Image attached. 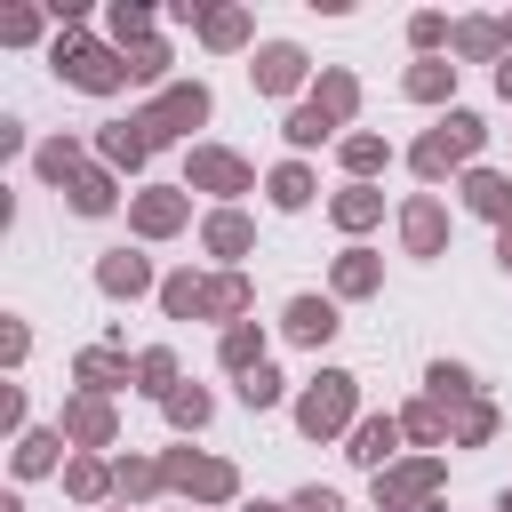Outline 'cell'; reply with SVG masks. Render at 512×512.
<instances>
[{
  "instance_id": "9c48e42d",
  "label": "cell",
  "mask_w": 512,
  "mask_h": 512,
  "mask_svg": "<svg viewBox=\"0 0 512 512\" xmlns=\"http://www.w3.org/2000/svg\"><path fill=\"white\" fill-rule=\"evenodd\" d=\"M464 200H472L480 216H504V224H512V184H504V176H472Z\"/></svg>"
},
{
  "instance_id": "7a4b0ae2",
  "label": "cell",
  "mask_w": 512,
  "mask_h": 512,
  "mask_svg": "<svg viewBox=\"0 0 512 512\" xmlns=\"http://www.w3.org/2000/svg\"><path fill=\"white\" fill-rule=\"evenodd\" d=\"M200 112H208V96L200 88H176V96H160L136 128H144V144H160V136H184V128H200Z\"/></svg>"
},
{
  "instance_id": "2e32d148",
  "label": "cell",
  "mask_w": 512,
  "mask_h": 512,
  "mask_svg": "<svg viewBox=\"0 0 512 512\" xmlns=\"http://www.w3.org/2000/svg\"><path fill=\"white\" fill-rule=\"evenodd\" d=\"M288 136H296V144H320V136H328V112H320V104H304V112L288 120Z\"/></svg>"
},
{
  "instance_id": "7402d4cb",
  "label": "cell",
  "mask_w": 512,
  "mask_h": 512,
  "mask_svg": "<svg viewBox=\"0 0 512 512\" xmlns=\"http://www.w3.org/2000/svg\"><path fill=\"white\" fill-rule=\"evenodd\" d=\"M336 216H344V224H368V216H376V192H344Z\"/></svg>"
},
{
  "instance_id": "603a6c76",
  "label": "cell",
  "mask_w": 512,
  "mask_h": 512,
  "mask_svg": "<svg viewBox=\"0 0 512 512\" xmlns=\"http://www.w3.org/2000/svg\"><path fill=\"white\" fill-rule=\"evenodd\" d=\"M240 392L264 408V400H280V376H272V368H248V384H240Z\"/></svg>"
},
{
  "instance_id": "e0dca14e",
  "label": "cell",
  "mask_w": 512,
  "mask_h": 512,
  "mask_svg": "<svg viewBox=\"0 0 512 512\" xmlns=\"http://www.w3.org/2000/svg\"><path fill=\"white\" fill-rule=\"evenodd\" d=\"M136 216H144V232H168V224H176V216H184V208H176V200H168V192H152V200H144V208H136Z\"/></svg>"
},
{
  "instance_id": "277c9868",
  "label": "cell",
  "mask_w": 512,
  "mask_h": 512,
  "mask_svg": "<svg viewBox=\"0 0 512 512\" xmlns=\"http://www.w3.org/2000/svg\"><path fill=\"white\" fill-rule=\"evenodd\" d=\"M64 72H72L80 88H112V80H120V64H112L104 48H88V40H72V48H64Z\"/></svg>"
},
{
  "instance_id": "ba28073f",
  "label": "cell",
  "mask_w": 512,
  "mask_h": 512,
  "mask_svg": "<svg viewBox=\"0 0 512 512\" xmlns=\"http://www.w3.org/2000/svg\"><path fill=\"white\" fill-rule=\"evenodd\" d=\"M168 472H176L192 496H224V488H232V472H224V464H192V456H176Z\"/></svg>"
},
{
  "instance_id": "8fae6325",
  "label": "cell",
  "mask_w": 512,
  "mask_h": 512,
  "mask_svg": "<svg viewBox=\"0 0 512 512\" xmlns=\"http://www.w3.org/2000/svg\"><path fill=\"white\" fill-rule=\"evenodd\" d=\"M352 456H360V464H384V456H392V424H360V432H352Z\"/></svg>"
},
{
  "instance_id": "836d02e7",
  "label": "cell",
  "mask_w": 512,
  "mask_h": 512,
  "mask_svg": "<svg viewBox=\"0 0 512 512\" xmlns=\"http://www.w3.org/2000/svg\"><path fill=\"white\" fill-rule=\"evenodd\" d=\"M416 512H424V504H416Z\"/></svg>"
},
{
  "instance_id": "52a82bcc",
  "label": "cell",
  "mask_w": 512,
  "mask_h": 512,
  "mask_svg": "<svg viewBox=\"0 0 512 512\" xmlns=\"http://www.w3.org/2000/svg\"><path fill=\"white\" fill-rule=\"evenodd\" d=\"M288 328H296V336H304V344H320V336H328V328H336V312H328V304H320V296H296V304H288Z\"/></svg>"
},
{
  "instance_id": "9a60e30c",
  "label": "cell",
  "mask_w": 512,
  "mask_h": 512,
  "mask_svg": "<svg viewBox=\"0 0 512 512\" xmlns=\"http://www.w3.org/2000/svg\"><path fill=\"white\" fill-rule=\"evenodd\" d=\"M64 424H72V432H80V440H104V432H112V416H104V408H96V400H80V408H72V416H64Z\"/></svg>"
},
{
  "instance_id": "8992f818",
  "label": "cell",
  "mask_w": 512,
  "mask_h": 512,
  "mask_svg": "<svg viewBox=\"0 0 512 512\" xmlns=\"http://www.w3.org/2000/svg\"><path fill=\"white\" fill-rule=\"evenodd\" d=\"M296 72H304L296 48H264V56H256V88H296Z\"/></svg>"
},
{
  "instance_id": "4dcf8cb0",
  "label": "cell",
  "mask_w": 512,
  "mask_h": 512,
  "mask_svg": "<svg viewBox=\"0 0 512 512\" xmlns=\"http://www.w3.org/2000/svg\"><path fill=\"white\" fill-rule=\"evenodd\" d=\"M496 80H504V96H512V56H504V72H496Z\"/></svg>"
},
{
  "instance_id": "ffe728a7",
  "label": "cell",
  "mask_w": 512,
  "mask_h": 512,
  "mask_svg": "<svg viewBox=\"0 0 512 512\" xmlns=\"http://www.w3.org/2000/svg\"><path fill=\"white\" fill-rule=\"evenodd\" d=\"M104 152H112V160H144V128H136V136H128V128H112V136H104Z\"/></svg>"
},
{
  "instance_id": "5b68a950",
  "label": "cell",
  "mask_w": 512,
  "mask_h": 512,
  "mask_svg": "<svg viewBox=\"0 0 512 512\" xmlns=\"http://www.w3.org/2000/svg\"><path fill=\"white\" fill-rule=\"evenodd\" d=\"M192 184H216V192H240V184H248V168H240L232 152H192Z\"/></svg>"
},
{
  "instance_id": "4316f807",
  "label": "cell",
  "mask_w": 512,
  "mask_h": 512,
  "mask_svg": "<svg viewBox=\"0 0 512 512\" xmlns=\"http://www.w3.org/2000/svg\"><path fill=\"white\" fill-rule=\"evenodd\" d=\"M224 360H232V368H248V360H256V336H248V328H232V336H224Z\"/></svg>"
},
{
  "instance_id": "1f68e13d",
  "label": "cell",
  "mask_w": 512,
  "mask_h": 512,
  "mask_svg": "<svg viewBox=\"0 0 512 512\" xmlns=\"http://www.w3.org/2000/svg\"><path fill=\"white\" fill-rule=\"evenodd\" d=\"M504 264H512V232H504Z\"/></svg>"
},
{
  "instance_id": "d4e9b609",
  "label": "cell",
  "mask_w": 512,
  "mask_h": 512,
  "mask_svg": "<svg viewBox=\"0 0 512 512\" xmlns=\"http://www.w3.org/2000/svg\"><path fill=\"white\" fill-rule=\"evenodd\" d=\"M408 88H416V96H440V88H448V72H440V64H416V72H408Z\"/></svg>"
},
{
  "instance_id": "f546056e",
  "label": "cell",
  "mask_w": 512,
  "mask_h": 512,
  "mask_svg": "<svg viewBox=\"0 0 512 512\" xmlns=\"http://www.w3.org/2000/svg\"><path fill=\"white\" fill-rule=\"evenodd\" d=\"M296 512H344V504H336L328 488H304V496H296Z\"/></svg>"
},
{
  "instance_id": "d6a6232c",
  "label": "cell",
  "mask_w": 512,
  "mask_h": 512,
  "mask_svg": "<svg viewBox=\"0 0 512 512\" xmlns=\"http://www.w3.org/2000/svg\"><path fill=\"white\" fill-rule=\"evenodd\" d=\"M256 512H264V504H256Z\"/></svg>"
},
{
  "instance_id": "83f0119b",
  "label": "cell",
  "mask_w": 512,
  "mask_h": 512,
  "mask_svg": "<svg viewBox=\"0 0 512 512\" xmlns=\"http://www.w3.org/2000/svg\"><path fill=\"white\" fill-rule=\"evenodd\" d=\"M168 408H176V424H200V416H208V400H200V392H168Z\"/></svg>"
},
{
  "instance_id": "5bb4252c",
  "label": "cell",
  "mask_w": 512,
  "mask_h": 512,
  "mask_svg": "<svg viewBox=\"0 0 512 512\" xmlns=\"http://www.w3.org/2000/svg\"><path fill=\"white\" fill-rule=\"evenodd\" d=\"M104 288H144V256H104Z\"/></svg>"
},
{
  "instance_id": "484cf974",
  "label": "cell",
  "mask_w": 512,
  "mask_h": 512,
  "mask_svg": "<svg viewBox=\"0 0 512 512\" xmlns=\"http://www.w3.org/2000/svg\"><path fill=\"white\" fill-rule=\"evenodd\" d=\"M344 160H352V168H376V160H384V144H376V136H352V144H344Z\"/></svg>"
},
{
  "instance_id": "cb8c5ba5",
  "label": "cell",
  "mask_w": 512,
  "mask_h": 512,
  "mask_svg": "<svg viewBox=\"0 0 512 512\" xmlns=\"http://www.w3.org/2000/svg\"><path fill=\"white\" fill-rule=\"evenodd\" d=\"M240 32H248V24H240V16H232V8H224V16H208V40H216V48H232V40H240Z\"/></svg>"
},
{
  "instance_id": "44dd1931",
  "label": "cell",
  "mask_w": 512,
  "mask_h": 512,
  "mask_svg": "<svg viewBox=\"0 0 512 512\" xmlns=\"http://www.w3.org/2000/svg\"><path fill=\"white\" fill-rule=\"evenodd\" d=\"M72 200H80V208H104L112 184H104V176H72Z\"/></svg>"
},
{
  "instance_id": "30bf717a",
  "label": "cell",
  "mask_w": 512,
  "mask_h": 512,
  "mask_svg": "<svg viewBox=\"0 0 512 512\" xmlns=\"http://www.w3.org/2000/svg\"><path fill=\"white\" fill-rule=\"evenodd\" d=\"M408 248H440V208H432V200L408 208Z\"/></svg>"
},
{
  "instance_id": "d6986e66",
  "label": "cell",
  "mask_w": 512,
  "mask_h": 512,
  "mask_svg": "<svg viewBox=\"0 0 512 512\" xmlns=\"http://www.w3.org/2000/svg\"><path fill=\"white\" fill-rule=\"evenodd\" d=\"M336 288H352V296H360V288H376V264H368V256H344V272H336Z\"/></svg>"
},
{
  "instance_id": "ac0fdd59",
  "label": "cell",
  "mask_w": 512,
  "mask_h": 512,
  "mask_svg": "<svg viewBox=\"0 0 512 512\" xmlns=\"http://www.w3.org/2000/svg\"><path fill=\"white\" fill-rule=\"evenodd\" d=\"M208 248H224V256L248 248V224H240V216H216V224H208Z\"/></svg>"
},
{
  "instance_id": "f1b7e54d",
  "label": "cell",
  "mask_w": 512,
  "mask_h": 512,
  "mask_svg": "<svg viewBox=\"0 0 512 512\" xmlns=\"http://www.w3.org/2000/svg\"><path fill=\"white\" fill-rule=\"evenodd\" d=\"M464 384H472V376H464V368H432V392H440V400H456V392H464Z\"/></svg>"
},
{
  "instance_id": "3957f363",
  "label": "cell",
  "mask_w": 512,
  "mask_h": 512,
  "mask_svg": "<svg viewBox=\"0 0 512 512\" xmlns=\"http://www.w3.org/2000/svg\"><path fill=\"white\" fill-rule=\"evenodd\" d=\"M296 416H304V432H336V424L352 416V376H320V384L304 392Z\"/></svg>"
},
{
  "instance_id": "7c38bea8",
  "label": "cell",
  "mask_w": 512,
  "mask_h": 512,
  "mask_svg": "<svg viewBox=\"0 0 512 512\" xmlns=\"http://www.w3.org/2000/svg\"><path fill=\"white\" fill-rule=\"evenodd\" d=\"M312 104H320V112H328V120H344V112H352V80H344V72H328V80H320V96H312Z\"/></svg>"
},
{
  "instance_id": "6da1fadb",
  "label": "cell",
  "mask_w": 512,
  "mask_h": 512,
  "mask_svg": "<svg viewBox=\"0 0 512 512\" xmlns=\"http://www.w3.org/2000/svg\"><path fill=\"white\" fill-rule=\"evenodd\" d=\"M472 144H480V120H472V112H448V120L416 144V168H424V176H440V168H448V160H464Z\"/></svg>"
},
{
  "instance_id": "4fadbf2b",
  "label": "cell",
  "mask_w": 512,
  "mask_h": 512,
  "mask_svg": "<svg viewBox=\"0 0 512 512\" xmlns=\"http://www.w3.org/2000/svg\"><path fill=\"white\" fill-rule=\"evenodd\" d=\"M272 200H280V208H304V200H312V176H304V168H280V176H272Z\"/></svg>"
}]
</instances>
